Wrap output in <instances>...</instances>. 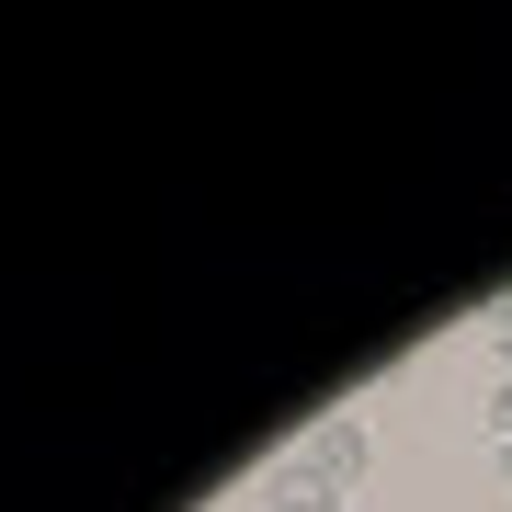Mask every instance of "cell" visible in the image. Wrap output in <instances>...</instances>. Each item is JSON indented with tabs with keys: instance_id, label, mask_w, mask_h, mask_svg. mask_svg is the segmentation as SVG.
<instances>
[{
	"instance_id": "cell-3",
	"label": "cell",
	"mask_w": 512,
	"mask_h": 512,
	"mask_svg": "<svg viewBox=\"0 0 512 512\" xmlns=\"http://www.w3.org/2000/svg\"><path fill=\"white\" fill-rule=\"evenodd\" d=\"M490 433H501V444H512V376H501V387H490Z\"/></svg>"
},
{
	"instance_id": "cell-4",
	"label": "cell",
	"mask_w": 512,
	"mask_h": 512,
	"mask_svg": "<svg viewBox=\"0 0 512 512\" xmlns=\"http://www.w3.org/2000/svg\"><path fill=\"white\" fill-rule=\"evenodd\" d=\"M501 478H512V444H501Z\"/></svg>"
},
{
	"instance_id": "cell-2",
	"label": "cell",
	"mask_w": 512,
	"mask_h": 512,
	"mask_svg": "<svg viewBox=\"0 0 512 512\" xmlns=\"http://www.w3.org/2000/svg\"><path fill=\"white\" fill-rule=\"evenodd\" d=\"M262 512H342V501L308 490V478H274V490H262Z\"/></svg>"
},
{
	"instance_id": "cell-1",
	"label": "cell",
	"mask_w": 512,
	"mask_h": 512,
	"mask_svg": "<svg viewBox=\"0 0 512 512\" xmlns=\"http://www.w3.org/2000/svg\"><path fill=\"white\" fill-rule=\"evenodd\" d=\"M365 467H376V433H365V410H330V421H308V444L285 456V478H308V490H353Z\"/></svg>"
}]
</instances>
